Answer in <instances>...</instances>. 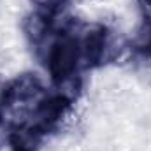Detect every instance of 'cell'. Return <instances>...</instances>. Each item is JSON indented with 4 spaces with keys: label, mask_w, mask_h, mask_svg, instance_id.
<instances>
[{
    "label": "cell",
    "mask_w": 151,
    "mask_h": 151,
    "mask_svg": "<svg viewBox=\"0 0 151 151\" xmlns=\"http://www.w3.org/2000/svg\"><path fill=\"white\" fill-rule=\"evenodd\" d=\"M91 2H99V0H91Z\"/></svg>",
    "instance_id": "9"
},
{
    "label": "cell",
    "mask_w": 151,
    "mask_h": 151,
    "mask_svg": "<svg viewBox=\"0 0 151 151\" xmlns=\"http://www.w3.org/2000/svg\"><path fill=\"white\" fill-rule=\"evenodd\" d=\"M51 93L60 99L62 102L74 106L77 100L83 99V77L79 72H70V74L55 77L51 81Z\"/></svg>",
    "instance_id": "3"
},
{
    "label": "cell",
    "mask_w": 151,
    "mask_h": 151,
    "mask_svg": "<svg viewBox=\"0 0 151 151\" xmlns=\"http://www.w3.org/2000/svg\"><path fill=\"white\" fill-rule=\"evenodd\" d=\"M77 60H79L77 42L69 35H62L55 51H53V55H51V60H49L46 70L49 72L51 79L70 74V72H79L77 70Z\"/></svg>",
    "instance_id": "1"
},
{
    "label": "cell",
    "mask_w": 151,
    "mask_h": 151,
    "mask_svg": "<svg viewBox=\"0 0 151 151\" xmlns=\"http://www.w3.org/2000/svg\"><path fill=\"white\" fill-rule=\"evenodd\" d=\"M51 32V19L46 12L40 11H28L21 16V35L28 44H37Z\"/></svg>",
    "instance_id": "2"
},
{
    "label": "cell",
    "mask_w": 151,
    "mask_h": 151,
    "mask_svg": "<svg viewBox=\"0 0 151 151\" xmlns=\"http://www.w3.org/2000/svg\"><path fill=\"white\" fill-rule=\"evenodd\" d=\"M60 4H69V0H58Z\"/></svg>",
    "instance_id": "8"
},
{
    "label": "cell",
    "mask_w": 151,
    "mask_h": 151,
    "mask_svg": "<svg viewBox=\"0 0 151 151\" xmlns=\"http://www.w3.org/2000/svg\"><path fill=\"white\" fill-rule=\"evenodd\" d=\"M44 134L32 127H18L11 128V141L14 142L18 151H39L42 146Z\"/></svg>",
    "instance_id": "4"
},
{
    "label": "cell",
    "mask_w": 151,
    "mask_h": 151,
    "mask_svg": "<svg viewBox=\"0 0 151 151\" xmlns=\"http://www.w3.org/2000/svg\"><path fill=\"white\" fill-rule=\"evenodd\" d=\"M9 100V79L0 76V107H4Z\"/></svg>",
    "instance_id": "6"
},
{
    "label": "cell",
    "mask_w": 151,
    "mask_h": 151,
    "mask_svg": "<svg viewBox=\"0 0 151 151\" xmlns=\"http://www.w3.org/2000/svg\"><path fill=\"white\" fill-rule=\"evenodd\" d=\"M28 4H30L35 11L46 12L47 16H51L60 5H65V4H60L58 0H28Z\"/></svg>",
    "instance_id": "5"
},
{
    "label": "cell",
    "mask_w": 151,
    "mask_h": 151,
    "mask_svg": "<svg viewBox=\"0 0 151 151\" xmlns=\"http://www.w3.org/2000/svg\"><path fill=\"white\" fill-rule=\"evenodd\" d=\"M0 151H18L16 146H14V142L11 141V135L7 139H2L0 141Z\"/></svg>",
    "instance_id": "7"
}]
</instances>
